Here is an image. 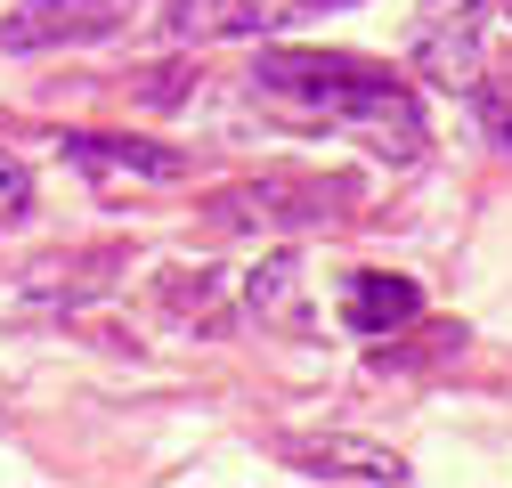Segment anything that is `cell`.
<instances>
[{"label": "cell", "instance_id": "1", "mask_svg": "<svg viewBox=\"0 0 512 488\" xmlns=\"http://www.w3.org/2000/svg\"><path fill=\"white\" fill-rule=\"evenodd\" d=\"M252 98L285 122H317V131H358L374 155L415 163L423 155V106L399 74L366 66L342 49H261L252 66Z\"/></svg>", "mask_w": 512, "mask_h": 488}, {"label": "cell", "instance_id": "2", "mask_svg": "<svg viewBox=\"0 0 512 488\" xmlns=\"http://www.w3.org/2000/svg\"><path fill=\"white\" fill-rule=\"evenodd\" d=\"M350 179H309V171H261L212 196V228H326L350 212Z\"/></svg>", "mask_w": 512, "mask_h": 488}, {"label": "cell", "instance_id": "3", "mask_svg": "<svg viewBox=\"0 0 512 488\" xmlns=\"http://www.w3.org/2000/svg\"><path fill=\"white\" fill-rule=\"evenodd\" d=\"M480 25H488V0H423V17H415V66L447 90H480Z\"/></svg>", "mask_w": 512, "mask_h": 488}, {"label": "cell", "instance_id": "4", "mask_svg": "<svg viewBox=\"0 0 512 488\" xmlns=\"http://www.w3.org/2000/svg\"><path fill=\"white\" fill-rule=\"evenodd\" d=\"M301 480H358V488H399L415 464L399 448H382V440H350V432H301L277 448Z\"/></svg>", "mask_w": 512, "mask_h": 488}, {"label": "cell", "instance_id": "5", "mask_svg": "<svg viewBox=\"0 0 512 488\" xmlns=\"http://www.w3.org/2000/svg\"><path fill=\"white\" fill-rule=\"evenodd\" d=\"M131 17V0H25V9L0 25L9 49H57V41H98Z\"/></svg>", "mask_w": 512, "mask_h": 488}, {"label": "cell", "instance_id": "6", "mask_svg": "<svg viewBox=\"0 0 512 488\" xmlns=\"http://www.w3.org/2000/svg\"><path fill=\"white\" fill-rule=\"evenodd\" d=\"M293 9L285 0H171L163 33L171 41H252V33H277Z\"/></svg>", "mask_w": 512, "mask_h": 488}, {"label": "cell", "instance_id": "7", "mask_svg": "<svg viewBox=\"0 0 512 488\" xmlns=\"http://www.w3.org/2000/svg\"><path fill=\"white\" fill-rule=\"evenodd\" d=\"M66 163L90 171V179H187V155H179V147L114 139V131H74V139H66Z\"/></svg>", "mask_w": 512, "mask_h": 488}, {"label": "cell", "instance_id": "8", "mask_svg": "<svg viewBox=\"0 0 512 488\" xmlns=\"http://www.w3.org/2000/svg\"><path fill=\"white\" fill-rule=\"evenodd\" d=\"M244 310L261 326H277V334H309L317 326L309 318V269L293 253H261V269L244 277Z\"/></svg>", "mask_w": 512, "mask_h": 488}, {"label": "cell", "instance_id": "9", "mask_svg": "<svg viewBox=\"0 0 512 488\" xmlns=\"http://www.w3.org/2000/svg\"><path fill=\"white\" fill-rule=\"evenodd\" d=\"M415 318H423L415 277L366 269V277H350V293H342V326H350V334H407Z\"/></svg>", "mask_w": 512, "mask_h": 488}, {"label": "cell", "instance_id": "10", "mask_svg": "<svg viewBox=\"0 0 512 488\" xmlns=\"http://www.w3.org/2000/svg\"><path fill=\"white\" fill-rule=\"evenodd\" d=\"M122 277V253H74V261H33L25 269V301H90V293H106Z\"/></svg>", "mask_w": 512, "mask_h": 488}, {"label": "cell", "instance_id": "11", "mask_svg": "<svg viewBox=\"0 0 512 488\" xmlns=\"http://www.w3.org/2000/svg\"><path fill=\"white\" fill-rule=\"evenodd\" d=\"M472 106H480V122H488V139H496V147H512V74H480Z\"/></svg>", "mask_w": 512, "mask_h": 488}, {"label": "cell", "instance_id": "12", "mask_svg": "<svg viewBox=\"0 0 512 488\" xmlns=\"http://www.w3.org/2000/svg\"><path fill=\"white\" fill-rule=\"evenodd\" d=\"M25 212H33V171H25L17 155H0V228L25 220Z\"/></svg>", "mask_w": 512, "mask_h": 488}, {"label": "cell", "instance_id": "13", "mask_svg": "<svg viewBox=\"0 0 512 488\" xmlns=\"http://www.w3.org/2000/svg\"><path fill=\"white\" fill-rule=\"evenodd\" d=\"M285 9H293V17H309V9H342V0H285Z\"/></svg>", "mask_w": 512, "mask_h": 488}, {"label": "cell", "instance_id": "14", "mask_svg": "<svg viewBox=\"0 0 512 488\" xmlns=\"http://www.w3.org/2000/svg\"><path fill=\"white\" fill-rule=\"evenodd\" d=\"M504 17H512V0H504Z\"/></svg>", "mask_w": 512, "mask_h": 488}]
</instances>
